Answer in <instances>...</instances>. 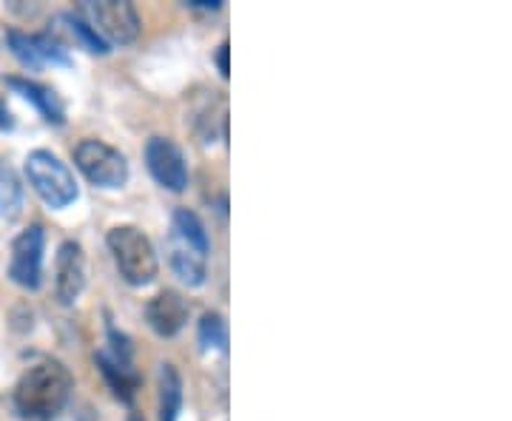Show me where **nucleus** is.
Listing matches in <instances>:
<instances>
[{
	"label": "nucleus",
	"instance_id": "nucleus-15",
	"mask_svg": "<svg viewBox=\"0 0 512 421\" xmlns=\"http://www.w3.org/2000/svg\"><path fill=\"white\" fill-rule=\"evenodd\" d=\"M20 202H23V185H20L18 174L0 160V217H6V220L18 217Z\"/></svg>",
	"mask_w": 512,
	"mask_h": 421
},
{
	"label": "nucleus",
	"instance_id": "nucleus-2",
	"mask_svg": "<svg viewBox=\"0 0 512 421\" xmlns=\"http://www.w3.org/2000/svg\"><path fill=\"white\" fill-rule=\"evenodd\" d=\"M168 265L171 271L183 279L188 288H200L208 274V251L211 242L205 234L202 220L188 211L180 208L171 220V234H168Z\"/></svg>",
	"mask_w": 512,
	"mask_h": 421
},
{
	"label": "nucleus",
	"instance_id": "nucleus-5",
	"mask_svg": "<svg viewBox=\"0 0 512 421\" xmlns=\"http://www.w3.org/2000/svg\"><path fill=\"white\" fill-rule=\"evenodd\" d=\"M74 163L89 183L100 188H120L128 180L126 157L103 140H83L74 148Z\"/></svg>",
	"mask_w": 512,
	"mask_h": 421
},
{
	"label": "nucleus",
	"instance_id": "nucleus-18",
	"mask_svg": "<svg viewBox=\"0 0 512 421\" xmlns=\"http://www.w3.org/2000/svg\"><path fill=\"white\" fill-rule=\"evenodd\" d=\"M217 63H220L222 77H228V43H222L220 52H217Z\"/></svg>",
	"mask_w": 512,
	"mask_h": 421
},
{
	"label": "nucleus",
	"instance_id": "nucleus-7",
	"mask_svg": "<svg viewBox=\"0 0 512 421\" xmlns=\"http://www.w3.org/2000/svg\"><path fill=\"white\" fill-rule=\"evenodd\" d=\"M89 12L94 20V32L100 29V35H106L111 43L128 46L140 37V15L137 9L126 3V0H100V3H89Z\"/></svg>",
	"mask_w": 512,
	"mask_h": 421
},
{
	"label": "nucleus",
	"instance_id": "nucleus-8",
	"mask_svg": "<svg viewBox=\"0 0 512 421\" xmlns=\"http://www.w3.org/2000/svg\"><path fill=\"white\" fill-rule=\"evenodd\" d=\"M146 165L151 177L168 191H185L188 185V165L180 146L168 137H151L146 146Z\"/></svg>",
	"mask_w": 512,
	"mask_h": 421
},
{
	"label": "nucleus",
	"instance_id": "nucleus-6",
	"mask_svg": "<svg viewBox=\"0 0 512 421\" xmlns=\"http://www.w3.org/2000/svg\"><path fill=\"white\" fill-rule=\"evenodd\" d=\"M43 242L46 234L40 225H29L15 242H12V259H9V276L20 288L35 291L40 288L43 276Z\"/></svg>",
	"mask_w": 512,
	"mask_h": 421
},
{
	"label": "nucleus",
	"instance_id": "nucleus-4",
	"mask_svg": "<svg viewBox=\"0 0 512 421\" xmlns=\"http://www.w3.org/2000/svg\"><path fill=\"white\" fill-rule=\"evenodd\" d=\"M26 177L29 185L37 191V197L52 205V208H66L69 202L77 200V183L69 165L52 151L37 148L26 157Z\"/></svg>",
	"mask_w": 512,
	"mask_h": 421
},
{
	"label": "nucleus",
	"instance_id": "nucleus-10",
	"mask_svg": "<svg viewBox=\"0 0 512 421\" xmlns=\"http://www.w3.org/2000/svg\"><path fill=\"white\" fill-rule=\"evenodd\" d=\"M86 288V254L80 242H63L55 257V293L60 305H74Z\"/></svg>",
	"mask_w": 512,
	"mask_h": 421
},
{
	"label": "nucleus",
	"instance_id": "nucleus-3",
	"mask_svg": "<svg viewBox=\"0 0 512 421\" xmlns=\"http://www.w3.org/2000/svg\"><path fill=\"white\" fill-rule=\"evenodd\" d=\"M109 251L114 262H117V271L126 279L128 285H148L154 282L157 276V254H154V245L151 239L134 228V225H117L109 231Z\"/></svg>",
	"mask_w": 512,
	"mask_h": 421
},
{
	"label": "nucleus",
	"instance_id": "nucleus-9",
	"mask_svg": "<svg viewBox=\"0 0 512 421\" xmlns=\"http://www.w3.org/2000/svg\"><path fill=\"white\" fill-rule=\"evenodd\" d=\"M109 339L111 348L97 353V365L103 370V376L109 379V385L114 387V393H117L120 399L131 402L134 390L140 385V379H137V373H134V367H131V348H128L126 339H123L114 328H109Z\"/></svg>",
	"mask_w": 512,
	"mask_h": 421
},
{
	"label": "nucleus",
	"instance_id": "nucleus-14",
	"mask_svg": "<svg viewBox=\"0 0 512 421\" xmlns=\"http://www.w3.org/2000/svg\"><path fill=\"white\" fill-rule=\"evenodd\" d=\"M183 407V382L174 365H160V421H177Z\"/></svg>",
	"mask_w": 512,
	"mask_h": 421
},
{
	"label": "nucleus",
	"instance_id": "nucleus-19",
	"mask_svg": "<svg viewBox=\"0 0 512 421\" xmlns=\"http://www.w3.org/2000/svg\"><path fill=\"white\" fill-rule=\"evenodd\" d=\"M0 126H3V129H9V126H12V117H9V111L3 109V106H0Z\"/></svg>",
	"mask_w": 512,
	"mask_h": 421
},
{
	"label": "nucleus",
	"instance_id": "nucleus-16",
	"mask_svg": "<svg viewBox=\"0 0 512 421\" xmlns=\"http://www.w3.org/2000/svg\"><path fill=\"white\" fill-rule=\"evenodd\" d=\"M200 345L202 348H217L228 350V328L220 313H205L200 322Z\"/></svg>",
	"mask_w": 512,
	"mask_h": 421
},
{
	"label": "nucleus",
	"instance_id": "nucleus-17",
	"mask_svg": "<svg viewBox=\"0 0 512 421\" xmlns=\"http://www.w3.org/2000/svg\"><path fill=\"white\" fill-rule=\"evenodd\" d=\"M66 23H69V29H72V35L89 49V52H94V55H106L109 52V43L103 40V37L94 32L92 26L86 23V20L80 18H66Z\"/></svg>",
	"mask_w": 512,
	"mask_h": 421
},
{
	"label": "nucleus",
	"instance_id": "nucleus-11",
	"mask_svg": "<svg viewBox=\"0 0 512 421\" xmlns=\"http://www.w3.org/2000/svg\"><path fill=\"white\" fill-rule=\"evenodd\" d=\"M6 43L12 49V55L18 57L23 66L29 69H43V66H69L72 57L66 55V49L55 43L52 37L46 35H23V32H9Z\"/></svg>",
	"mask_w": 512,
	"mask_h": 421
},
{
	"label": "nucleus",
	"instance_id": "nucleus-13",
	"mask_svg": "<svg viewBox=\"0 0 512 421\" xmlns=\"http://www.w3.org/2000/svg\"><path fill=\"white\" fill-rule=\"evenodd\" d=\"M6 83H9L15 92L23 94L29 103H35L37 111H40L49 123L63 126V120H66V109H63V100H60L52 89H46V86H40V83H32V80H20V77H9Z\"/></svg>",
	"mask_w": 512,
	"mask_h": 421
},
{
	"label": "nucleus",
	"instance_id": "nucleus-1",
	"mask_svg": "<svg viewBox=\"0 0 512 421\" xmlns=\"http://www.w3.org/2000/svg\"><path fill=\"white\" fill-rule=\"evenodd\" d=\"M72 373L55 359H43L20 376L15 410L29 421H52L72 396Z\"/></svg>",
	"mask_w": 512,
	"mask_h": 421
},
{
	"label": "nucleus",
	"instance_id": "nucleus-12",
	"mask_svg": "<svg viewBox=\"0 0 512 421\" xmlns=\"http://www.w3.org/2000/svg\"><path fill=\"white\" fill-rule=\"evenodd\" d=\"M148 325L160 336H177L188 322V302L177 291L157 293L146 305Z\"/></svg>",
	"mask_w": 512,
	"mask_h": 421
}]
</instances>
